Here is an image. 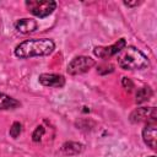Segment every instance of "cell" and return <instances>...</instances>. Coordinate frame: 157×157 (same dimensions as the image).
Listing matches in <instances>:
<instances>
[{
  "label": "cell",
  "instance_id": "1",
  "mask_svg": "<svg viewBox=\"0 0 157 157\" xmlns=\"http://www.w3.org/2000/svg\"><path fill=\"white\" fill-rule=\"evenodd\" d=\"M55 44L52 39L39 38V39H27L20 43L15 48V55L20 59H28L33 56H45L53 53Z\"/></svg>",
  "mask_w": 157,
  "mask_h": 157
},
{
  "label": "cell",
  "instance_id": "2",
  "mask_svg": "<svg viewBox=\"0 0 157 157\" xmlns=\"http://www.w3.org/2000/svg\"><path fill=\"white\" fill-rule=\"evenodd\" d=\"M117 60L123 70H142L150 65L147 56L135 47H124L118 53Z\"/></svg>",
  "mask_w": 157,
  "mask_h": 157
},
{
  "label": "cell",
  "instance_id": "3",
  "mask_svg": "<svg viewBox=\"0 0 157 157\" xmlns=\"http://www.w3.org/2000/svg\"><path fill=\"white\" fill-rule=\"evenodd\" d=\"M26 6L29 12L37 17H47L56 9V2L53 0H28Z\"/></svg>",
  "mask_w": 157,
  "mask_h": 157
},
{
  "label": "cell",
  "instance_id": "4",
  "mask_svg": "<svg viewBox=\"0 0 157 157\" xmlns=\"http://www.w3.org/2000/svg\"><path fill=\"white\" fill-rule=\"evenodd\" d=\"M94 66V60L90 56H76L74 58L69 65H67V72L70 75H80L83 72H87L91 67Z\"/></svg>",
  "mask_w": 157,
  "mask_h": 157
},
{
  "label": "cell",
  "instance_id": "5",
  "mask_svg": "<svg viewBox=\"0 0 157 157\" xmlns=\"http://www.w3.org/2000/svg\"><path fill=\"white\" fill-rule=\"evenodd\" d=\"M156 108L150 107V108H137L130 114V121L131 123H141L145 121L146 124L148 123H156Z\"/></svg>",
  "mask_w": 157,
  "mask_h": 157
},
{
  "label": "cell",
  "instance_id": "6",
  "mask_svg": "<svg viewBox=\"0 0 157 157\" xmlns=\"http://www.w3.org/2000/svg\"><path fill=\"white\" fill-rule=\"evenodd\" d=\"M124 47H126V42L124 38H120L118 39V42H115L114 44L112 45H108V47H96L93 49V54L101 59H107V58H110L115 54H118Z\"/></svg>",
  "mask_w": 157,
  "mask_h": 157
},
{
  "label": "cell",
  "instance_id": "7",
  "mask_svg": "<svg viewBox=\"0 0 157 157\" xmlns=\"http://www.w3.org/2000/svg\"><path fill=\"white\" fill-rule=\"evenodd\" d=\"M39 82L45 87L60 88L65 85V77L60 74H40Z\"/></svg>",
  "mask_w": 157,
  "mask_h": 157
},
{
  "label": "cell",
  "instance_id": "8",
  "mask_svg": "<svg viewBox=\"0 0 157 157\" xmlns=\"http://www.w3.org/2000/svg\"><path fill=\"white\" fill-rule=\"evenodd\" d=\"M142 139H144L145 144L150 148L156 150V140H157L156 123H148V124H146V126L142 130Z\"/></svg>",
  "mask_w": 157,
  "mask_h": 157
},
{
  "label": "cell",
  "instance_id": "9",
  "mask_svg": "<svg viewBox=\"0 0 157 157\" xmlns=\"http://www.w3.org/2000/svg\"><path fill=\"white\" fill-rule=\"evenodd\" d=\"M37 26H38L37 22L32 18H21L15 23V28L22 34H28L34 32L37 29Z\"/></svg>",
  "mask_w": 157,
  "mask_h": 157
},
{
  "label": "cell",
  "instance_id": "10",
  "mask_svg": "<svg viewBox=\"0 0 157 157\" xmlns=\"http://www.w3.org/2000/svg\"><path fill=\"white\" fill-rule=\"evenodd\" d=\"M63 152L67 156H74V155H78L80 152H82L83 150V145L80 142H74V141H69L65 142L61 147Z\"/></svg>",
  "mask_w": 157,
  "mask_h": 157
},
{
  "label": "cell",
  "instance_id": "11",
  "mask_svg": "<svg viewBox=\"0 0 157 157\" xmlns=\"http://www.w3.org/2000/svg\"><path fill=\"white\" fill-rule=\"evenodd\" d=\"M20 105V102L5 93L0 92V110H6V109H13Z\"/></svg>",
  "mask_w": 157,
  "mask_h": 157
},
{
  "label": "cell",
  "instance_id": "12",
  "mask_svg": "<svg viewBox=\"0 0 157 157\" xmlns=\"http://www.w3.org/2000/svg\"><path fill=\"white\" fill-rule=\"evenodd\" d=\"M151 97H152V90L148 86H145L136 92V103H144L148 101Z\"/></svg>",
  "mask_w": 157,
  "mask_h": 157
},
{
  "label": "cell",
  "instance_id": "13",
  "mask_svg": "<svg viewBox=\"0 0 157 157\" xmlns=\"http://www.w3.org/2000/svg\"><path fill=\"white\" fill-rule=\"evenodd\" d=\"M21 131H22V125H21V123L15 121V123L11 125V128H10V136L13 137V139H16V137L21 134Z\"/></svg>",
  "mask_w": 157,
  "mask_h": 157
},
{
  "label": "cell",
  "instance_id": "14",
  "mask_svg": "<svg viewBox=\"0 0 157 157\" xmlns=\"http://www.w3.org/2000/svg\"><path fill=\"white\" fill-rule=\"evenodd\" d=\"M44 132H45V129H44L42 125L37 126V128H36V130H34V131H33V134H32V140H33L34 142L40 141V139H42V136L44 135Z\"/></svg>",
  "mask_w": 157,
  "mask_h": 157
},
{
  "label": "cell",
  "instance_id": "15",
  "mask_svg": "<svg viewBox=\"0 0 157 157\" xmlns=\"http://www.w3.org/2000/svg\"><path fill=\"white\" fill-rule=\"evenodd\" d=\"M123 85H124L125 87H128V86H129V90H131V88H132V82H131L128 77H124V78H123Z\"/></svg>",
  "mask_w": 157,
  "mask_h": 157
},
{
  "label": "cell",
  "instance_id": "16",
  "mask_svg": "<svg viewBox=\"0 0 157 157\" xmlns=\"http://www.w3.org/2000/svg\"><path fill=\"white\" fill-rule=\"evenodd\" d=\"M124 4H125L126 6H137V5H140V4H141V1H134V2H128V1H124Z\"/></svg>",
  "mask_w": 157,
  "mask_h": 157
},
{
  "label": "cell",
  "instance_id": "17",
  "mask_svg": "<svg viewBox=\"0 0 157 157\" xmlns=\"http://www.w3.org/2000/svg\"><path fill=\"white\" fill-rule=\"evenodd\" d=\"M150 157H155V156H150Z\"/></svg>",
  "mask_w": 157,
  "mask_h": 157
}]
</instances>
